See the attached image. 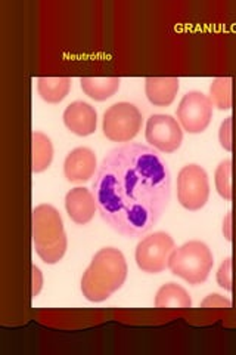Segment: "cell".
<instances>
[{
    "label": "cell",
    "mask_w": 236,
    "mask_h": 355,
    "mask_svg": "<svg viewBox=\"0 0 236 355\" xmlns=\"http://www.w3.org/2000/svg\"><path fill=\"white\" fill-rule=\"evenodd\" d=\"M181 89V80L177 77H146L145 95L148 101L155 107H168Z\"/></svg>",
    "instance_id": "4fadbf2b"
},
{
    "label": "cell",
    "mask_w": 236,
    "mask_h": 355,
    "mask_svg": "<svg viewBox=\"0 0 236 355\" xmlns=\"http://www.w3.org/2000/svg\"><path fill=\"white\" fill-rule=\"evenodd\" d=\"M70 77H39L37 92L44 103L60 104L70 94Z\"/></svg>",
    "instance_id": "2e32d148"
},
{
    "label": "cell",
    "mask_w": 236,
    "mask_h": 355,
    "mask_svg": "<svg viewBox=\"0 0 236 355\" xmlns=\"http://www.w3.org/2000/svg\"><path fill=\"white\" fill-rule=\"evenodd\" d=\"M129 266L121 250L104 248L95 257L82 277V293L89 302L99 304L118 292L127 280Z\"/></svg>",
    "instance_id": "7a4b0ae2"
},
{
    "label": "cell",
    "mask_w": 236,
    "mask_h": 355,
    "mask_svg": "<svg viewBox=\"0 0 236 355\" xmlns=\"http://www.w3.org/2000/svg\"><path fill=\"white\" fill-rule=\"evenodd\" d=\"M223 236L228 241H232V239H233V215H232V212H228V215L223 219Z\"/></svg>",
    "instance_id": "cb8c5ba5"
},
{
    "label": "cell",
    "mask_w": 236,
    "mask_h": 355,
    "mask_svg": "<svg viewBox=\"0 0 236 355\" xmlns=\"http://www.w3.org/2000/svg\"><path fill=\"white\" fill-rule=\"evenodd\" d=\"M232 171H233V162L232 159H224L219 163L216 173H215V184L219 196L226 200V202H232L233 190H232Z\"/></svg>",
    "instance_id": "d6986e66"
},
{
    "label": "cell",
    "mask_w": 236,
    "mask_h": 355,
    "mask_svg": "<svg viewBox=\"0 0 236 355\" xmlns=\"http://www.w3.org/2000/svg\"><path fill=\"white\" fill-rule=\"evenodd\" d=\"M208 98L220 111H228L233 107V79L232 77H216L208 89Z\"/></svg>",
    "instance_id": "ac0fdd59"
},
{
    "label": "cell",
    "mask_w": 236,
    "mask_h": 355,
    "mask_svg": "<svg viewBox=\"0 0 236 355\" xmlns=\"http://www.w3.org/2000/svg\"><path fill=\"white\" fill-rule=\"evenodd\" d=\"M219 142L220 147L228 153L233 150V117H228L221 121L219 129Z\"/></svg>",
    "instance_id": "44dd1931"
},
{
    "label": "cell",
    "mask_w": 236,
    "mask_h": 355,
    "mask_svg": "<svg viewBox=\"0 0 236 355\" xmlns=\"http://www.w3.org/2000/svg\"><path fill=\"white\" fill-rule=\"evenodd\" d=\"M215 266V257L208 244L201 240H189L173 250L168 270L190 286L204 284Z\"/></svg>",
    "instance_id": "277c9868"
},
{
    "label": "cell",
    "mask_w": 236,
    "mask_h": 355,
    "mask_svg": "<svg viewBox=\"0 0 236 355\" xmlns=\"http://www.w3.org/2000/svg\"><path fill=\"white\" fill-rule=\"evenodd\" d=\"M216 280L217 284L226 292L233 291V261L230 257L223 259V262L220 263L216 274Z\"/></svg>",
    "instance_id": "ffe728a7"
},
{
    "label": "cell",
    "mask_w": 236,
    "mask_h": 355,
    "mask_svg": "<svg viewBox=\"0 0 236 355\" xmlns=\"http://www.w3.org/2000/svg\"><path fill=\"white\" fill-rule=\"evenodd\" d=\"M64 125L77 137H89L98 126L96 110L84 101H74L65 108L62 114Z\"/></svg>",
    "instance_id": "7c38bea8"
},
{
    "label": "cell",
    "mask_w": 236,
    "mask_h": 355,
    "mask_svg": "<svg viewBox=\"0 0 236 355\" xmlns=\"http://www.w3.org/2000/svg\"><path fill=\"white\" fill-rule=\"evenodd\" d=\"M43 288V274L40 271L39 266L33 265V292L31 296L37 297Z\"/></svg>",
    "instance_id": "603a6c76"
},
{
    "label": "cell",
    "mask_w": 236,
    "mask_h": 355,
    "mask_svg": "<svg viewBox=\"0 0 236 355\" xmlns=\"http://www.w3.org/2000/svg\"><path fill=\"white\" fill-rule=\"evenodd\" d=\"M174 249V239L168 232L156 231L138 243L134 261L142 272L160 274L168 268V261Z\"/></svg>",
    "instance_id": "8992f818"
},
{
    "label": "cell",
    "mask_w": 236,
    "mask_h": 355,
    "mask_svg": "<svg viewBox=\"0 0 236 355\" xmlns=\"http://www.w3.org/2000/svg\"><path fill=\"white\" fill-rule=\"evenodd\" d=\"M155 308L167 309H189L192 306V299L185 287L177 283H167L158 288L154 301Z\"/></svg>",
    "instance_id": "9a60e30c"
},
{
    "label": "cell",
    "mask_w": 236,
    "mask_h": 355,
    "mask_svg": "<svg viewBox=\"0 0 236 355\" xmlns=\"http://www.w3.org/2000/svg\"><path fill=\"white\" fill-rule=\"evenodd\" d=\"M212 104L210 98L199 91L183 95L176 110V119L182 129L192 135L206 132L212 120Z\"/></svg>",
    "instance_id": "ba28073f"
},
{
    "label": "cell",
    "mask_w": 236,
    "mask_h": 355,
    "mask_svg": "<svg viewBox=\"0 0 236 355\" xmlns=\"http://www.w3.org/2000/svg\"><path fill=\"white\" fill-rule=\"evenodd\" d=\"M83 92L98 103H104L120 91V77H82Z\"/></svg>",
    "instance_id": "5bb4252c"
},
{
    "label": "cell",
    "mask_w": 236,
    "mask_h": 355,
    "mask_svg": "<svg viewBox=\"0 0 236 355\" xmlns=\"http://www.w3.org/2000/svg\"><path fill=\"white\" fill-rule=\"evenodd\" d=\"M98 214L122 237H140L165 214L172 173L160 151L136 142L112 148L92 182Z\"/></svg>",
    "instance_id": "6da1fadb"
},
{
    "label": "cell",
    "mask_w": 236,
    "mask_h": 355,
    "mask_svg": "<svg viewBox=\"0 0 236 355\" xmlns=\"http://www.w3.org/2000/svg\"><path fill=\"white\" fill-rule=\"evenodd\" d=\"M53 160V146L43 132H33V173H42L51 168Z\"/></svg>",
    "instance_id": "e0dca14e"
},
{
    "label": "cell",
    "mask_w": 236,
    "mask_h": 355,
    "mask_svg": "<svg viewBox=\"0 0 236 355\" xmlns=\"http://www.w3.org/2000/svg\"><path fill=\"white\" fill-rule=\"evenodd\" d=\"M230 306H232L230 299L224 297L219 293H211L201 302V308H226L228 309Z\"/></svg>",
    "instance_id": "7402d4cb"
},
{
    "label": "cell",
    "mask_w": 236,
    "mask_h": 355,
    "mask_svg": "<svg viewBox=\"0 0 236 355\" xmlns=\"http://www.w3.org/2000/svg\"><path fill=\"white\" fill-rule=\"evenodd\" d=\"M96 154L87 147H77L64 160V176L73 184L91 181L98 172Z\"/></svg>",
    "instance_id": "30bf717a"
},
{
    "label": "cell",
    "mask_w": 236,
    "mask_h": 355,
    "mask_svg": "<svg viewBox=\"0 0 236 355\" xmlns=\"http://www.w3.org/2000/svg\"><path fill=\"white\" fill-rule=\"evenodd\" d=\"M210 178L199 164H186L177 175V202L189 212H198L210 198Z\"/></svg>",
    "instance_id": "52a82bcc"
},
{
    "label": "cell",
    "mask_w": 236,
    "mask_h": 355,
    "mask_svg": "<svg viewBox=\"0 0 236 355\" xmlns=\"http://www.w3.org/2000/svg\"><path fill=\"white\" fill-rule=\"evenodd\" d=\"M183 129L170 114H152L146 120L145 139L149 147L163 154H172L182 147Z\"/></svg>",
    "instance_id": "9c48e42d"
},
{
    "label": "cell",
    "mask_w": 236,
    "mask_h": 355,
    "mask_svg": "<svg viewBox=\"0 0 236 355\" xmlns=\"http://www.w3.org/2000/svg\"><path fill=\"white\" fill-rule=\"evenodd\" d=\"M143 125L140 110L131 103H117L111 105L102 119L104 135L112 142H130L139 135Z\"/></svg>",
    "instance_id": "5b68a950"
},
{
    "label": "cell",
    "mask_w": 236,
    "mask_h": 355,
    "mask_svg": "<svg viewBox=\"0 0 236 355\" xmlns=\"http://www.w3.org/2000/svg\"><path fill=\"white\" fill-rule=\"evenodd\" d=\"M33 244L39 258L48 265L58 263L69 249L62 216L52 205L33 209Z\"/></svg>",
    "instance_id": "3957f363"
},
{
    "label": "cell",
    "mask_w": 236,
    "mask_h": 355,
    "mask_svg": "<svg viewBox=\"0 0 236 355\" xmlns=\"http://www.w3.org/2000/svg\"><path fill=\"white\" fill-rule=\"evenodd\" d=\"M65 210L77 225H86L98 212L93 191L84 187H75L65 196Z\"/></svg>",
    "instance_id": "8fae6325"
}]
</instances>
